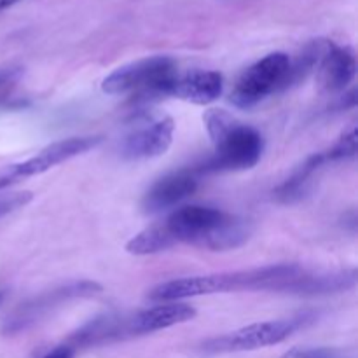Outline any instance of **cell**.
<instances>
[{
    "label": "cell",
    "instance_id": "8fae6325",
    "mask_svg": "<svg viewBox=\"0 0 358 358\" xmlns=\"http://www.w3.org/2000/svg\"><path fill=\"white\" fill-rule=\"evenodd\" d=\"M196 317V310L185 303H161L143 311L128 315L129 338L152 334L173 325L185 324Z\"/></svg>",
    "mask_w": 358,
    "mask_h": 358
},
{
    "label": "cell",
    "instance_id": "277c9868",
    "mask_svg": "<svg viewBox=\"0 0 358 358\" xmlns=\"http://www.w3.org/2000/svg\"><path fill=\"white\" fill-rule=\"evenodd\" d=\"M289 65V55L280 51L259 59L240 76L231 93V103L238 108H252L269 94L282 93Z\"/></svg>",
    "mask_w": 358,
    "mask_h": 358
},
{
    "label": "cell",
    "instance_id": "e0dca14e",
    "mask_svg": "<svg viewBox=\"0 0 358 358\" xmlns=\"http://www.w3.org/2000/svg\"><path fill=\"white\" fill-rule=\"evenodd\" d=\"M175 247L173 238L166 231L163 222L154 224V226L147 227V229L140 231L136 236L126 243V252L133 255H152L159 254V252L170 250Z\"/></svg>",
    "mask_w": 358,
    "mask_h": 358
},
{
    "label": "cell",
    "instance_id": "ba28073f",
    "mask_svg": "<svg viewBox=\"0 0 358 358\" xmlns=\"http://www.w3.org/2000/svg\"><path fill=\"white\" fill-rule=\"evenodd\" d=\"M224 215L226 212L213 206L187 205L175 210L163 224L173 238L175 245L187 243L192 247L205 248L210 234L222 222Z\"/></svg>",
    "mask_w": 358,
    "mask_h": 358
},
{
    "label": "cell",
    "instance_id": "9a60e30c",
    "mask_svg": "<svg viewBox=\"0 0 358 358\" xmlns=\"http://www.w3.org/2000/svg\"><path fill=\"white\" fill-rule=\"evenodd\" d=\"M252 231H254V226H252L250 220L243 219V217L226 213L222 222H220L219 226L215 227V231L210 234L208 241L205 243V250H212V252L234 250V248L247 243Z\"/></svg>",
    "mask_w": 358,
    "mask_h": 358
},
{
    "label": "cell",
    "instance_id": "7c38bea8",
    "mask_svg": "<svg viewBox=\"0 0 358 358\" xmlns=\"http://www.w3.org/2000/svg\"><path fill=\"white\" fill-rule=\"evenodd\" d=\"M318 79L327 93L343 91L357 73V58L352 48H341L327 41L318 62Z\"/></svg>",
    "mask_w": 358,
    "mask_h": 358
},
{
    "label": "cell",
    "instance_id": "3957f363",
    "mask_svg": "<svg viewBox=\"0 0 358 358\" xmlns=\"http://www.w3.org/2000/svg\"><path fill=\"white\" fill-rule=\"evenodd\" d=\"M177 77L173 58L150 56L115 69L105 77L101 90L108 94H131V103L142 107L171 96Z\"/></svg>",
    "mask_w": 358,
    "mask_h": 358
},
{
    "label": "cell",
    "instance_id": "cb8c5ba5",
    "mask_svg": "<svg viewBox=\"0 0 358 358\" xmlns=\"http://www.w3.org/2000/svg\"><path fill=\"white\" fill-rule=\"evenodd\" d=\"M2 297H3V296H2V292H0V301H2Z\"/></svg>",
    "mask_w": 358,
    "mask_h": 358
},
{
    "label": "cell",
    "instance_id": "ffe728a7",
    "mask_svg": "<svg viewBox=\"0 0 358 358\" xmlns=\"http://www.w3.org/2000/svg\"><path fill=\"white\" fill-rule=\"evenodd\" d=\"M31 192L23 191V192H10V194L0 196V219L6 215H9L10 212L17 208H23L24 205L31 201Z\"/></svg>",
    "mask_w": 358,
    "mask_h": 358
},
{
    "label": "cell",
    "instance_id": "44dd1931",
    "mask_svg": "<svg viewBox=\"0 0 358 358\" xmlns=\"http://www.w3.org/2000/svg\"><path fill=\"white\" fill-rule=\"evenodd\" d=\"M283 358H348L336 348H292Z\"/></svg>",
    "mask_w": 358,
    "mask_h": 358
},
{
    "label": "cell",
    "instance_id": "d6986e66",
    "mask_svg": "<svg viewBox=\"0 0 358 358\" xmlns=\"http://www.w3.org/2000/svg\"><path fill=\"white\" fill-rule=\"evenodd\" d=\"M23 77L21 66H6L0 69V107H7L13 98L14 90Z\"/></svg>",
    "mask_w": 358,
    "mask_h": 358
},
{
    "label": "cell",
    "instance_id": "6da1fadb",
    "mask_svg": "<svg viewBox=\"0 0 358 358\" xmlns=\"http://www.w3.org/2000/svg\"><path fill=\"white\" fill-rule=\"evenodd\" d=\"M304 269L297 264H273L245 271L217 273V275L187 276L159 283L149 292V299L156 303H178L189 297L212 296L243 290H268L290 294Z\"/></svg>",
    "mask_w": 358,
    "mask_h": 358
},
{
    "label": "cell",
    "instance_id": "7a4b0ae2",
    "mask_svg": "<svg viewBox=\"0 0 358 358\" xmlns=\"http://www.w3.org/2000/svg\"><path fill=\"white\" fill-rule=\"evenodd\" d=\"M205 126L215 145V152L205 163L192 168L198 177L220 171L250 170L259 163L264 150V140L257 129L241 124L220 108L206 112Z\"/></svg>",
    "mask_w": 358,
    "mask_h": 358
},
{
    "label": "cell",
    "instance_id": "52a82bcc",
    "mask_svg": "<svg viewBox=\"0 0 358 358\" xmlns=\"http://www.w3.org/2000/svg\"><path fill=\"white\" fill-rule=\"evenodd\" d=\"M100 142L101 136H72V138L59 140V142L51 143L45 149H42L37 156L10 166L0 177V189L9 187L10 184L23 180V178L44 173V171L55 168L56 164H62L65 161L72 159V157L80 156V154L94 149Z\"/></svg>",
    "mask_w": 358,
    "mask_h": 358
},
{
    "label": "cell",
    "instance_id": "2e32d148",
    "mask_svg": "<svg viewBox=\"0 0 358 358\" xmlns=\"http://www.w3.org/2000/svg\"><path fill=\"white\" fill-rule=\"evenodd\" d=\"M327 163H329V157L325 150L324 152H318L315 154V156L308 157V159L301 164L299 170L294 171L292 177L287 178V180L276 189L275 191L276 198L283 203L299 201V199L308 192V187H310L313 175Z\"/></svg>",
    "mask_w": 358,
    "mask_h": 358
},
{
    "label": "cell",
    "instance_id": "30bf717a",
    "mask_svg": "<svg viewBox=\"0 0 358 358\" xmlns=\"http://www.w3.org/2000/svg\"><path fill=\"white\" fill-rule=\"evenodd\" d=\"M198 182V175L194 170H180L159 178L143 196V212L161 213L168 208H173L175 205L194 194Z\"/></svg>",
    "mask_w": 358,
    "mask_h": 358
},
{
    "label": "cell",
    "instance_id": "5b68a950",
    "mask_svg": "<svg viewBox=\"0 0 358 358\" xmlns=\"http://www.w3.org/2000/svg\"><path fill=\"white\" fill-rule=\"evenodd\" d=\"M306 322L308 317H299L248 325V327L238 329V331L229 332V334L210 339L203 345V350L206 353H236L275 346L285 341L287 338H290Z\"/></svg>",
    "mask_w": 358,
    "mask_h": 358
},
{
    "label": "cell",
    "instance_id": "ac0fdd59",
    "mask_svg": "<svg viewBox=\"0 0 358 358\" xmlns=\"http://www.w3.org/2000/svg\"><path fill=\"white\" fill-rule=\"evenodd\" d=\"M357 140H358V135L355 128H353L350 133H346V135H343L338 143H334L331 149L325 150L329 157V163H336V161H345V159H352V157H355Z\"/></svg>",
    "mask_w": 358,
    "mask_h": 358
},
{
    "label": "cell",
    "instance_id": "7402d4cb",
    "mask_svg": "<svg viewBox=\"0 0 358 358\" xmlns=\"http://www.w3.org/2000/svg\"><path fill=\"white\" fill-rule=\"evenodd\" d=\"M76 355V350L72 348L70 345H62V346H56V348H52L51 352L45 353L42 358H73Z\"/></svg>",
    "mask_w": 358,
    "mask_h": 358
},
{
    "label": "cell",
    "instance_id": "4fadbf2b",
    "mask_svg": "<svg viewBox=\"0 0 358 358\" xmlns=\"http://www.w3.org/2000/svg\"><path fill=\"white\" fill-rule=\"evenodd\" d=\"M224 90V79L213 70H192L178 76L175 80L173 94L180 100L191 101L194 105H208L219 100Z\"/></svg>",
    "mask_w": 358,
    "mask_h": 358
},
{
    "label": "cell",
    "instance_id": "5bb4252c",
    "mask_svg": "<svg viewBox=\"0 0 358 358\" xmlns=\"http://www.w3.org/2000/svg\"><path fill=\"white\" fill-rule=\"evenodd\" d=\"M124 338H129L128 315H101L77 331L66 345L76 350L79 346L105 345Z\"/></svg>",
    "mask_w": 358,
    "mask_h": 358
},
{
    "label": "cell",
    "instance_id": "603a6c76",
    "mask_svg": "<svg viewBox=\"0 0 358 358\" xmlns=\"http://www.w3.org/2000/svg\"><path fill=\"white\" fill-rule=\"evenodd\" d=\"M20 0H0V10L3 9H9V7H13L14 3H17Z\"/></svg>",
    "mask_w": 358,
    "mask_h": 358
},
{
    "label": "cell",
    "instance_id": "8992f818",
    "mask_svg": "<svg viewBox=\"0 0 358 358\" xmlns=\"http://www.w3.org/2000/svg\"><path fill=\"white\" fill-rule=\"evenodd\" d=\"M100 292H101V287L98 285V283L90 282V280L66 283V285L49 290V292L41 294V296L20 304V306L13 311V315L6 320V327L3 329H6V332H10V334L20 332L23 331V329L30 327L31 324H35L38 318L48 315L51 310L62 306L63 303L96 296V294Z\"/></svg>",
    "mask_w": 358,
    "mask_h": 358
},
{
    "label": "cell",
    "instance_id": "9c48e42d",
    "mask_svg": "<svg viewBox=\"0 0 358 358\" xmlns=\"http://www.w3.org/2000/svg\"><path fill=\"white\" fill-rule=\"evenodd\" d=\"M175 121L171 117L149 119L136 124L135 129L121 140L119 152L124 159H150L170 149L173 142Z\"/></svg>",
    "mask_w": 358,
    "mask_h": 358
}]
</instances>
